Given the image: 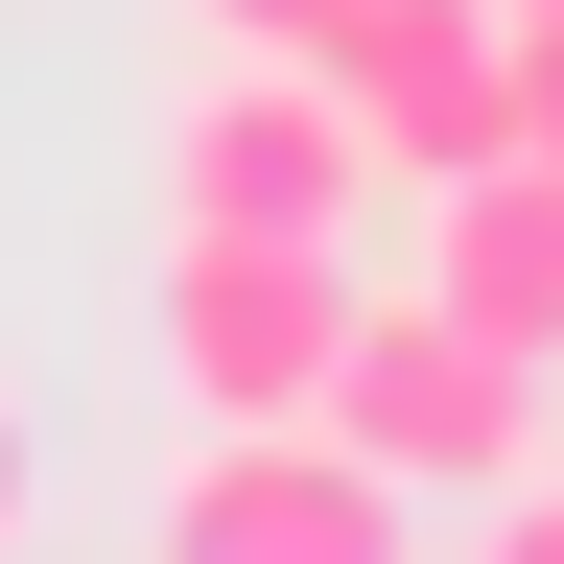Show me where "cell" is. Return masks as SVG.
I'll return each instance as SVG.
<instances>
[{
	"label": "cell",
	"mask_w": 564,
	"mask_h": 564,
	"mask_svg": "<svg viewBox=\"0 0 564 564\" xmlns=\"http://www.w3.org/2000/svg\"><path fill=\"white\" fill-rule=\"evenodd\" d=\"M306 423H329L352 470H400L423 518H470V494H518V470H541V377H518L494 329H447L423 282H352V329H329V400H306Z\"/></svg>",
	"instance_id": "obj_1"
},
{
	"label": "cell",
	"mask_w": 564,
	"mask_h": 564,
	"mask_svg": "<svg viewBox=\"0 0 564 564\" xmlns=\"http://www.w3.org/2000/svg\"><path fill=\"white\" fill-rule=\"evenodd\" d=\"M329 329H352V236H165V282H141V352L188 423H306Z\"/></svg>",
	"instance_id": "obj_2"
},
{
	"label": "cell",
	"mask_w": 564,
	"mask_h": 564,
	"mask_svg": "<svg viewBox=\"0 0 564 564\" xmlns=\"http://www.w3.org/2000/svg\"><path fill=\"white\" fill-rule=\"evenodd\" d=\"M141 564H423V494L352 470L329 423H188L165 518H141Z\"/></svg>",
	"instance_id": "obj_3"
},
{
	"label": "cell",
	"mask_w": 564,
	"mask_h": 564,
	"mask_svg": "<svg viewBox=\"0 0 564 564\" xmlns=\"http://www.w3.org/2000/svg\"><path fill=\"white\" fill-rule=\"evenodd\" d=\"M377 212V141L329 118V70L212 47V95L165 118V236H352Z\"/></svg>",
	"instance_id": "obj_4"
},
{
	"label": "cell",
	"mask_w": 564,
	"mask_h": 564,
	"mask_svg": "<svg viewBox=\"0 0 564 564\" xmlns=\"http://www.w3.org/2000/svg\"><path fill=\"white\" fill-rule=\"evenodd\" d=\"M494 47H518V0H352L306 70L377 141V188H447V165H494Z\"/></svg>",
	"instance_id": "obj_5"
},
{
	"label": "cell",
	"mask_w": 564,
	"mask_h": 564,
	"mask_svg": "<svg viewBox=\"0 0 564 564\" xmlns=\"http://www.w3.org/2000/svg\"><path fill=\"white\" fill-rule=\"evenodd\" d=\"M423 306L494 329L518 377H564V165H518V141H494V165L423 188Z\"/></svg>",
	"instance_id": "obj_6"
},
{
	"label": "cell",
	"mask_w": 564,
	"mask_h": 564,
	"mask_svg": "<svg viewBox=\"0 0 564 564\" xmlns=\"http://www.w3.org/2000/svg\"><path fill=\"white\" fill-rule=\"evenodd\" d=\"M494 141L564 165V0H518V47H494Z\"/></svg>",
	"instance_id": "obj_7"
},
{
	"label": "cell",
	"mask_w": 564,
	"mask_h": 564,
	"mask_svg": "<svg viewBox=\"0 0 564 564\" xmlns=\"http://www.w3.org/2000/svg\"><path fill=\"white\" fill-rule=\"evenodd\" d=\"M423 564H564V470H518V494H470V541H423Z\"/></svg>",
	"instance_id": "obj_8"
},
{
	"label": "cell",
	"mask_w": 564,
	"mask_h": 564,
	"mask_svg": "<svg viewBox=\"0 0 564 564\" xmlns=\"http://www.w3.org/2000/svg\"><path fill=\"white\" fill-rule=\"evenodd\" d=\"M188 24H212V47H282V70H306V47L352 24V0H188Z\"/></svg>",
	"instance_id": "obj_9"
},
{
	"label": "cell",
	"mask_w": 564,
	"mask_h": 564,
	"mask_svg": "<svg viewBox=\"0 0 564 564\" xmlns=\"http://www.w3.org/2000/svg\"><path fill=\"white\" fill-rule=\"evenodd\" d=\"M0 564H24V400H0Z\"/></svg>",
	"instance_id": "obj_10"
}]
</instances>
